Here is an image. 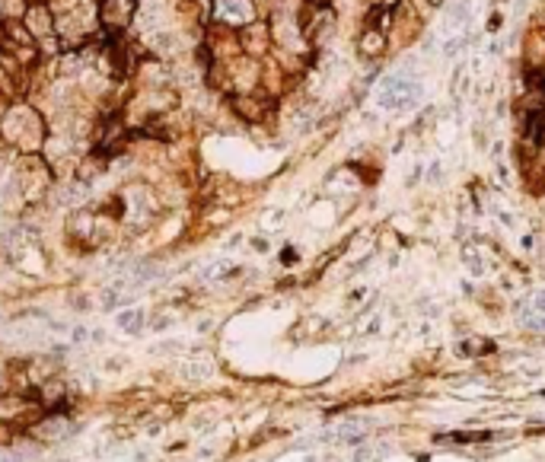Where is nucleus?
Instances as JSON below:
<instances>
[{
	"label": "nucleus",
	"instance_id": "obj_1",
	"mask_svg": "<svg viewBox=\"0 0 545 462\" xmlns=\"http://www.w3.org/2000/svg\"><path fill=\"white\" fill-rule=\"evenodd\" d=\"M415 96H418V90L408 77H386V80H383V90H379V99H383V105H389V109H408V105L415 102Z\"/></svg>",
	"mask_w": 545,
	"mask_h": 462
},
{
	"label": "nucleus",
	"instance_id": "obj_2",
	"mask_svg": "<svg viewBox=\"0 0 545 462\" xmlns=\"http://www.w3.org/2000/svg\"><path fill=\"white\" fill-rule=\"evenodd\" d=\"M67 434V418H48V421H42V424L36 427V437H42V440H61V437Z\"/></svg>",
	"mask_w": 545,
	"mask_h": 462
},
{
	"label": "nucleus",
	"instance_id": "obj_3",
	"mask_svg": "<svg viewBox=\"0 0 545 462\" xmlns=\"http://www.w3.org/2000/svg\"><path fill=\"white\" fill-rule=\"evenodd\" d=\"M115 322H118L121 332L138 335L140 329H144V313H140V309H121V313L115 316Z\"/></svg>",
	"mask_w": 545,
	"mask_h": 462
},
{
	"label": "nucleus",
	"instance_id": "obj_4",
	"mask_svg": "<svg viewBox=\"0 0 545 462\" xmlns=\"http://www.w3.org/2000/svg\"><path fill=\"white\" fill-rule=\"evenodd\" d=\"M223 13H230V16L242 19V16H246V7H242L240 0H223Z\"/></svg>",
	"mask_w": 545,
	"mask_h": 462
},
{
	"label": "nucleus",
	"instance_id": "obj_5",
	"mask_svg": "<svg viewBox=\"0 0 545 462\" xmlns=\"http://www.w3.org/2000/svg\"><path fill=\"white\" fill-rule=\"evenodd\" d=\"M84 338H90V332H86L84 325H77L74 332H71V342H74V344H80V342H84Z\"/></svg>",
	"mask_w": 545,
	"mask_h": 462
},
{
	"label": "nucleus",
	"instance_id": "obj_6",
	"mask_svg": "<svg viewBox=\"0 0 545 462\" xmlns=\"http://www.w3.org/2000/svg\"><path fill=\"white\" fill-rule=\"evenodd\" d=\"M0 462H23L16 453H7V450H0Z\"/></svg>",
	"mask_w": 545,
	"mask_h": 462
}]
</instances>
